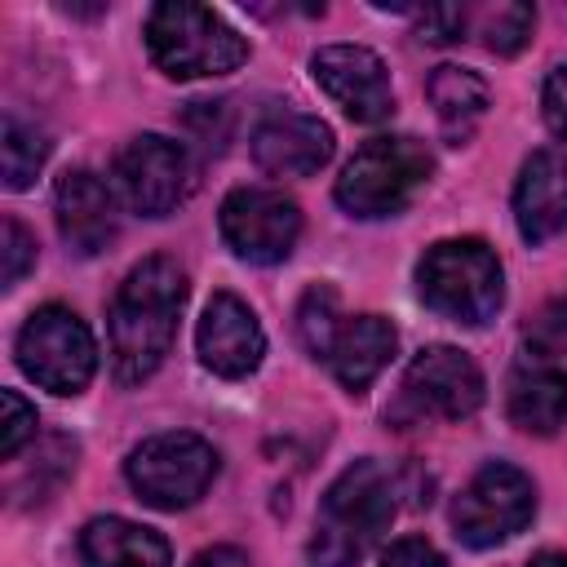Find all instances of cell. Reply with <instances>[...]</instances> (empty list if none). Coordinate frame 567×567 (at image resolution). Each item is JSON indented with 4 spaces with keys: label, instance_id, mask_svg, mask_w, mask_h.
Returning <instances> with one entry per match:
<instances>
[{
    "label": "cell",
    "instance_id": "cell-1",
    "mask_svg": "<svg viewBox=\"0 0 567 567\" xmlns=\"http://www.w3.org/2000/svg\"><path fill=\"white\" fill-rule=\"evenodd\" d=\"M182 306H186V275L173 257H146L142 266L128 270L106 315L111 372L120 385H137L155 377V368L173 350Z\"/></svg>",
    "mask_w": 567,
    "mask_h": 567
},
{
    "label": "cell",
    "instance_id": "cell-2",
    "mask_svg": "<svg viewBox=\"0 0 567 567\" xmlns=\"http://www.w3.org/2000/svg\"><path fill=\"white\" fill-rule=\"evenodd\" d=\"M399 509V483L394 474L363 456L346 465L332 487L319 501L315 536H310V563L315 567H354L394 523Z\"/></svg>",
    "mask_w": 567,
    "mask_h": 567
},
{
    "label": "cell",
    "instance_id": "cell-3",
    "mask_svg": "<svg viewBox=\"0 0 567 567\" xmlns=\"http://www.w3.org/2000/svg\"><path fill=\"white\" fill-rule=\"evenodd\" d=\"M146 53L168 80H199L235 71L248 44L221 13L190 0H164L146 13Z\"/></svg>",
    "mask_w": 567,
    "mask_h": 567
},
{
    "label": "cell",
    "instance_id": "cell-4",
    "mask_svg": "<svg viewBox=\"0 0 567 567\" xmlns=\"http://www.w3.org/2000/svg\"><path fill=\"white\" fill-rule=\"evenodd\" d=\"M416 292L434 315L483 328L505 301L501 261L483 239H439L416 261Z\"/></svg>",
    "mask_w": 567,
    "mask_h": 567
},
{
    "label": "cell",
    "instance_id": "cell-5",
    "mask_svg": "<svg viewBox=\"0 0 567 567\" xmlns=\"http://www.w3.org/2000/svg\"><path fill=\"white\" fill-rule=\"evenodd\" d=\"M434 155L416 137H372L363 142L350 164L337 177V204L350 217L377 221V217H399L430 182Z\"/></svg>",
    "mask_w": 567,
    "mask_h": 567
},
{
    "label": "cell",
    "instance_id": "cell-6",
    "mask_svg": "<svg viewBox=\"0 0 567 567\" xmlns=\"http://www.w3.org/2000/svg\"><path fill=\"white\" fill-rule=\"evenodd\" d=\"M124 474H128V487L146 505H155V509H186L217 478V452H213L208 439H199L190 430H168V434L142 439L128 452Z\"/></svg>",
    "mask_w": 567,
    "mask_h": 567
},
{
    "label": "cell",
    "instance_id": "cell-7",
    "mask_svg": "<svg viewBox=\"0 0 567 567\" xmlns=\"http://www.w3.org/2000/svg\"><path fill=\"white\" fill-rule=\"evenodd\" d=\"M18 368L53 394H80L93 381L97 346L89 323L66 306H40L18 332Z\"/></svg>",
    "mask_w": 567,
    "mask_h": 567
},
{
    "label": "cell",
    "instance_id": "cell-8",
    "mask_svg": "<svg viewBox=\"0 0 567 567\" xmlns=\"http://www.w3.org/2000/svg\"><path fill=\"white\" fill-rule=\"evenodd\" d=\"M536 514L532 478L509 461H487L452 501V532L470 549H492L518 536Z\"/></svg>",
    "mask_w": 567,
    "mask_h": 567
},
{
    "label": "cell",
    "instance_id": "cell-9",
    "mask_svg": "<svg viewBox=\"0 0 567 567\" xmlns=\"http://www.w3.org/2000/svg\"><path fill=\"white\" fill-rule=\"evenodd\" d=\"M115 186L124 204L142 217H168L177 213L195 190V164L190 151L173 137L142 133L115 155Z\"/></svg>",
    "mask_w": 567,
    "mask_h": 567
},
{
    "label": "cell",
    "instance_id": "cell-10",
    "mask_svg": "<svg viewBox=\"0 0 567 567\" xmlns=\"http://www.w3.org/2000/svg\"><path fill=\"white\" fill-rule=\"evenodd\" d=\"M221 239L239 261L275 266L297 248L301 235V208L275 186H239L221 199L217 213Z\"/></svg>",
    "mask_w": 567,
    "mask_h": 567
},
{
    "label": "cell",
    "instance_id": "cell-11",
    "mask_svg": "<svg viewBox=\"0 0 567 567\" xmlns=\"http://www.w3.org/2000/svg\"><path fill=\"white\" fill-rule=\"evenodd\" d=\"M310 75L354 124H381L394 111L385 62L363 44H323L310 58Z\"/></svg>",
    "mask_w": 567,
    "mask_h": 567
},
{
    "label": "cell",
    "instance_id": "cell-12",
    "mask_svg": "<svg viewBox=\"0 0 567 567\" xmlns=\"http://www.w3.org/2000/svg\"><path fill=\"white\" fill-rule=\"evenodd\" d=\"M403 394L412 399L416 412H430L443 421H465L483 408V372L456 346H425L408 363Z\"/></svg>",
    "mask_w": 567,
    "mask_h": 567
},
{
    "label": "cell",
    "instance_id": "cell-13",
    "mask_svg": "<svg viewBox=\"0 0 567 567\" xmlns=\"http://www.w3.org/2000/svg\"><path fill=\"white\" fill-rule=\"evenodd\" d=\"M195 350L208 372L239 381V377L257 372V363L266 354V332H261L257 315L248 310V301H239L235 292H213V301L204 306L199 328H195Z\"/></svg>",
    "mask_w": 567,
    "mask_h": 567
},
{
    "label": "cell",
    "instance_id": "cell-14",
    "mask_svg": "<svg viewBox=\"0 0 567 567\" xmlns=\"http://www.w3.org/2000/svg\"><path fill=\"white\" fill-rule=\"evenodd\" d=\"M332 155V128L319 115L275 106L252 128V159L270 177H310Z\"/></svg>",
    "mask_w": 567,
    "mask_h": 567
},
{
    "label": "cell",
    "instance_id": "cell-15",
    "mask_svg": "<svg viewBox=\"0 0 567 567\" xmlns=\"http://www.w3.org/2000/svg\"><path fill=\"white\" fill-rule=\"evenodd\" d=\"M53 213H58V230H62L66 248L80 252V257H97L115 239V230H120L115 195L89 168H71V173L58 177Z\"/></svg>",
    "mask_w": 567,
    "mask_h": 567
},
{
    "label": "cell",
    "instance_id": "cell-16",
    "mask_svg": "<svg viewBox=\"0 0 567 567\" xmlns=\"http://www.w3.org/2000/svg\"><path fill=\"white\" fill-rule=\"evenodd\" d=\"M514 221L527 244H545L567 230V151H536L514 186Z\"/></svg>",
    "mask_w": 567,
    "mask_h": 567
},
{
    "label": "cell",
    "instance_id": "cell-17",
    "mask_svg": "<svg viewBox=\"0 0 567 567\" xmlns=\"http://www.w3.org/2000/svg\"><path fill=\"white\" fill-rule=\"evenodd\" d=\"M394 346H399V337H394V323L390 319H381V315H354V319H341V328H337L323 363L332 368V377L350 394H359L394 359Z\"/></svg>",
    "mask_w": 567,
    "mask_h": 567
},
{
    "label": "cell",
    "instance_id": "cell-18",
    "mask_svg": "<svg viewBox=\"0 0 567 567\" xmlns=\"http://www.w3.org/2000/svg\"><path fill=\"white\" fill-rule=\"evenodd\" d=\"M80 554L89 567H168V540L128 518H93L80 532Z\"/></svg>",
    "mask_w": 567,
    "mask_h": 567
},
{
    "label": "cell",
    "instance_id": "cell-19",
    "mask_svg": "<svg viewBox=\"0 0 567 567\" xmlns=\"http://www.w3.org/2000/svg\"><path fill=\"white\" fill-rule=\"evenodd\" d=\"M505 412L527 434H554L558 425H567V372L527 359L509 377Z\"/></svg>",
    "mask_w": 567,
    "mask_h": 567
},
{
    "label": "cell",
    "instance_id": "cell-20",
    "mask_svg": "<svg viewBox=\"0 0 567 567\" xmlns=\"http://www.w3.org/2000/svg\"><path fill=\"white\" fill-rule=\"evenodd\" d=\"M425 93H430V106L439 115L443 137L452 146H465L474 137V128L483 124V115H487V84L465 66H439L430 75Z\"/></svg>",
    "mask_w": 567,
    "mask_h": 567
},
{
    "label": "cell",
    "instance_id": "cell-21",
    "mask_svg": "<svg viewBox=\"0 0 567 567\" xmlns=\"http://www.w3.org/2000/svg\"><path fill=\"white\" fill-rule=\"evenodd\" d=\"M49 159V133L31 120L4 115L0 124V168H4V186L9 190H27L35 182V173Z\"/></svg>",
    "mask_w": 567,
    "mask_h": 567
},
{
    "label": "cell",
    "instance_id": "cell-22",
    "mask_svg": "<svg viewBox=\"0 0 567 567\" xmlns=\"http://www.w3.org/2000/svg\"><path fill=\"white\" fill-rule=\"evenodd\" d=\"M337 328H341L337 292H332L328 284L306 288V297H301V306H297V337H301V346H306L315 359H323L328 346H332V337H337Z\"/></svg>",
    "mask_w": 567,
    "mask_h": 567
},
{
    "label": "cell",
    "instance_id": "cell-23",
    "mask_svg": "<svg viewBox=\"0 0 567 567\" xmlns=\"http://www.w3.org/2000/svg\"><path fill=\"white\" fill-rule=\"evenodd\" d=\"M527 359L567 372V297L545 301L540 315L527 323Z\"/></svg>",
    "mask_w": 567,
    "mask_h": 567
},
{
    "label": "cell",
    "instance_id": "cell-24",
    "mask_svg": "<svg viewBox=\"0 0 567 567\" xmlns=\"http://www.w3.org/2000/svg\"><path fill=\"white\" fill-rule=\"evenodd\" d=\"M532 27H536V9H532V4H518V0H505V4L487 9L478 35H483V44H487L492 53H518V49L527 44Z\"/></svg>",
    "mask_w": 567,
    "mask_h": 567
},
{
    "label": "cell",
    "instance_id": "cell-25",
    "mask_svg": "<svg viewBox=\"0 0 567 567\" xmlns=\"http://www.w3.org/2000/svg\"><path fill=\"white\" fill-rule=\"evenodd\" d=\"M0 403H4V421H0V456H4V461H13V456H18V447L35 434V408H31L18 390H4V394H0Z\"/></svg>",
    "mask_w": 567,
    "mask_h": 567
},
{
    "label": "cell",
    "instance_id": "cell-26",
    "mask_svg": "<svg viewBox=\"0 0 567 567\" xmlns=\"http://www.w3.org/2000/svg\"><path fill=\"white\" fill-rule=\"evenodd\" d=\"M0 252H4V288H13L35 266V239L18 217H4L0 226Z\"/></svg>",
    "mask_w": 567,
    "mask_h": 567
},
{
    "label": "cell",
    "instance_id": "cell-27",
    "mask_svg": "<svg viewBox=\"0 0 567 567\" xmlns=\"http://www.w3.org/2000/svg\"><path fill=\"white\" fill-rule=\"evenodd\" d=\"M465 22H470V13H465L461 4H430V9L421 13V40H430V44H452V40H461Z\"/></svg>",
    "mask_w": 567,
    "mask_h": 567
},
{
    "label": "cell",
    "instance_id": "cell-28",
    "mask_svg": "<svg viewBox=\"0 0 567 567\" xmlns=\"http://www.w3.org/2000/svg\"><path fill=\"white\" fill-rule=\"evenodd\" d=\"M381 567H443V554L421 536H403L381 554Z\"/></svg>",
    "mask_w": 567,
    "mask_h": 567
},
{
    "label": "cell",
    "instance_id": "cell-29",
    "mask_svg": "<svg viewBox=\"0 0 567 567\" xmlns=\"http://www.w3.org/2000/svg\"><path fill=\"white\" fill-rule=\"evenodd\" d=\"M540 106H545V124H549L558 137H567V66L549 71V80H545V89H540Z\"/></svg>",
    "mask_w": 567,
    "mask_h": 567
},
{
    "label": "cell",
    "instance_id": "cell-30",
    "mask_svg": "<svg viewBox=\"0 0 567 567\" xmlns=\"http://www.w3.org/2000/svg\"><path fill=\"white\" fill-rule=\"evenodd\" d=\"M190 567H248V558L235 545H213V549H199Z\"/></svg>",
    "mask_w": 567,
    "mask_h": 567
},
{
    "label": "cell",
    "instance_id": "cell-31",
    "mask_svg": "<svg viewBox=\"0 0 567 567\" xmlns=\"http://www.w3.org/2000/svg\"><path fill=\"white\" fill-rule=\"evenodd\" d=\"M527 567H567V554H558V549H545V554H536Z\"/></svg>",
    "mask_w": 567,
    "mask_h": 567
}]
</instances>
